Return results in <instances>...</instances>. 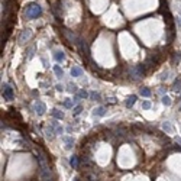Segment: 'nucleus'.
Masks as SVG:
<instances>
[{"label":"nucleus","mask_w":181,"mask_h":181,"mask_svg":"<svg viewBox=\"0 0 181 181\" xmlns=\"http://www.w3.org/2000/svg\"><path fill=\"white\" fill-rule=\"evenodd\" d=\"M54 59H55L56 63H61V61L65 59V54H64L63 51H58V52L54 54Z\"/></svg>","instance_id":"obj_9"},{"label":"nucleus","mask_w":181,"mask_h":181,"mask_svg":"<svg viewBox=\"0 0 181 181\" xmlns=\"http://www.w3.org/2000/svg\"><path fill=\"white\" fill-rule=\"evenodd\" d=\"M55 133H63V128H55Z\"/></svg>","instance_id":"obj_25"},{"label":"nucleus","mask_w":181,"mask_h":181,"mask_svg":"<svg viewBox=\"0 0 181 181\" xmlns=\"http://www.w3.org/2000/svg\"><path fill=\"white\" fill-rule=\"evenodd\" d=\"M3 97L6 100H12L13 99V88L9 84H3Z\"/></svg>","instance_id":"obj_4"},{"label":"nucleus","mask_w":181,"mask_h":181,"mask_svg":"<svg viewBox=\"0 0 181 181\" xmlns=\"http://www.w3.org/2000/svg\"><path fill=\"white\" fill-rule=\"evenodd\" d=\"M104 113H106V107H103V106L96 107V109L93 110V115H94V116H99V117H101V116H104Z\"/></svg>","instance_id":"obj_8"},{"label":"nucleus","mask_w":181,"mask_h":181,"mask_svg":"<svg viewBox=\"0 0 181 181\" xmlns=\"http://www.w3.org/2000/svg\"><path fill=\"white\" fill-rule=\"evenodd\" d=\"M161 100H162V103L165 104V106H169V104H171V99H169L168 96H164Z\"/></svg>","instance_id":"obj_18"},{"label":"nucleus","mask_w":181,"mask_h":181,"mask_svg":"<svg viewBox=\"0 0 181 181\" xmlns=\"http://www.w3.org/2000/svg\"><path fill=\"white\" fill-rule=\"evenodd\" d=\"M70 165H71L72 168H77V165H78V156L72 155L71 158H70Z\"/></svg>","instance_id":"obj_12"},{"label":"nucleus","mask_w":181,"mask_h":181,"mask_svg":"<svg viewBox=\"0 0 181 181\" xmlns=\"http://www.w3.org/2000/svg\"><path fill=\"white\" fill-rule=\"evenodd\" d=\"M167 75H168V72H164V74H162V77H161V80H162V81H164V80H167V78H168V77H167Z\"/></svg>","instance_id":"obj_26"},{"label":"nucleus","mask_w":181,"mask_h":181,"mask_svg":"<svg viewBox=\"0 0 181 181\" xmlns=\"http://www.w3.org/2000/svg\"><path fill=\"white\" fill-rule=\"evenodd\" d=\"M139 93H140V96H142V97H149L151 96V90H149V88H140Z\"/></svg>","instance_id":"obj_15"},{"label":"nucleus","mask_w":181,"mask_h":181,"mask_svg":"<svg viewBox=\"0 0 181 181\" xmlns=\"http://www.w3.org/2000/svg\"><path fill=\"white\" fill-rule=\"evenodd\" d=\"M54 72H55L56 77H59V78H61V77L64 75V71H63L61 68H59V65H54Z\"/></svg>","instance_id":"obj_14"},{"label":"nucleus","mask_w":181,"mask_h":181,"mask_svg":"<svg viewBox=\"0 0 181 181\" xmlns=\"http://www.w3.org/2000/svg\"><path fill=\"white\" fill-rule=\"evenodd\" d=\"M63 140L65 142V149H71L74 145V139L71 136H63Z\"/></svg>","instance_id":"obj_7"},{"label":"nucleus","mask_w":181,"mask_h":181,"mask_svg":"<svg viewBox=\"0 0 181 181\" xmlns=\"http://www.w3.org/2000/svg\"><path fill=\"white\" fill-rule=\"evenodd\" d=\"M51 115H52L56 119V120H61V119L64 117V113L61 112V110H58V109H52V112H51Z\"/></svg>","instance_id":"obj_11"},{"label":"nucleus","mask_w":181,"mask_h":181,"mask_svg":"<svg viewBox=\"0 0 181 181\" xmlns=\"http://www.w3.org/2000/svg\"><path fill=\"white\" fill-rule=\"evenodd\" d=\"M136 99H138V96H136V94H132V96H129L128 99H126V101H125L126 107H128V109L133 107V104L136 103Z\"/></svg>","instance_id":"obj_6"},{"label":"nucleus","mask_w":181,"mask_h":181,"mask_svg":"<svg viewBox=\"0 0 181 181\" xmlns=\"http://www.w3.org/2000/svg\"><path fill=\"white\" fill-rule=\"evenodd\" d=\"M71 75L72 77H81L83 75V70L80 67H72L71 68Z\"/></svg>","instance_id":"obj_10"},{"label":"nucleus","mask_w":181,"mask_h":181,"mask_svg":"<svg viewBox=\"0 0 181 181\" xmlns=\"http://www.w3.org/2000/svg\"><path fill=\"white\" fill-rule=\"evenodd\" d=\"M74 181H78V178H75V180H74Z\"/></svg>","instance_id":"obj_28"},{"label":"nucleus","mask_w":181,"mask_h":181,"mask_svg":"<svg viewBox=\"0 0 181 181\" xmlns=\"http://www.w3.org/2000/svg\"><path fill=\"white\" fill-rule=\"evenodd\" d=\"M72 112H74V116H78L81 113V106H75L74 109H72Z\"/></svg>","instance_id":"obj_20"},{"label":"nucleus","mask_w":181,"mask_h":181,"mask_svg":"<svg viewBox=\"0 0 181 181\" xmlns=\"http://www.w3.org/2000/svg\"><path fill=\"white\" fill-rule=\"evenodd\" d=\"M180 110H181V107H180Z\"/></svg>","instance_id":"obj_29"},{"label":"nucleus","mask_w":181,"mask_h":181,"mask_svg":"<svg viewBox=\"0 0 181 181\" xmlns=\"http://www.w3.org/2000/svg\"><path fill=\"white\" fill-rule=\"evenodd\" d=\"M149 107H151V101H148V100H146V101H144V103H142V109L148 110Z\"/></svg>","instance_id":"obj_21"},{"label":"nucleus","mask_w":181,"mask_h":181,"mask_svg":"<svg viewBox=\"0 0 181 181\" xmlns=\"http://www.w3.org/2000/svg\"><path fill=\"white\" fill-rule=\"evenodd\" d=\"M175 61H177V63H178V61H181V52L175 54Z\"/></svg>","instance_id":"obj_23"},{"label":"nucleus","mask_w":181,"mask_h":181,"mask_svg":"<svg viewBox=\"0 0 181 181\" xmlns=\"http://www.w3.org/2000/svg\"><path fill=\"white\" fill-rule=\"evenodd\" d=\"M162 129L167 132V133H171V132H172V126H171V123H169V122H164V123H162Z\"/></svg>","instance_id":"obj_13"},{"label":"nucleus","mask_w":181,"mask_h":181,"mask_svg":"<svg viewBox=\"0 0 181 181\" xmlns=\"http://www.w3.org/2000/svg\"><path fill=\"white\" fill-rule=\"evenodd\" d=\"M41 15H42V7L38 3H29L28 6H26L25 16L28 19H36L38 16H41Z\"/></svg>","instance_id":"obj_1"},{"label":"nucleus","mask_w":181,"mask_h":181,"mask_svg":"<svg viewBox=\"0 0 181 181\" xmlns=\"http://www.w3.org/2000/svg\"><path fill=\"white\" fill-rule=\"evenodd\" d=\"M64 106H65L67 109H71V107L74 106V101H71V100H70V99H67L65 101H64Z\"/></svg>","instance_id":"obj_17"},{"label":"nucleus","mask_w":181,"mask_h":181,"mask_svg":"<svg viewBox=\"0 0 181 181\" xmlns=\"http://www.w3.org/2000/svg\"><path fill=\"white\" fill-rule=\"evenodd\" d=\"M78 97H81V99H87V97H90V94H88L86 90H81L80 93H78Z\"/></svg>","instance_id":"obj_19"},{"label":"nucleus","mask_w":181,"mask_h":181,"mask_svg":"<svg viewBox=\"0 0 181 181\" xmlns=\"http://www.w3.org/2000/svg\"><path fill=\"white\" fill-rule=\"evenodd\" d=\"M32 38V32H31V29H25V31L22 32V35H20V38H19V42H26V41H29Z\"/></svg>","instance_id":"obj_5"},{"label":"nucleus","mask_w":181,"mask_h":181,"mask_svg":"<svg viewBox=\"0 0 181 181\" xmlns=\"http://www.w3.org/2000/svg\"><path fill=\"white\" fill-rule=\"evenodd\" d=\"M174 87H175V90H180V88H181V80H175Z\"/></svg>","instance_id":"obj_22"},{"label":"nucleus","mask_w":181,"mask_h":181,"mask_svg":"<svg viewBox=\"0 0 181 181\" xmlns=\"http://www.w3.org/2000/svg\"><path fill=\"white\" fill-rule=\"evenodd\" d=\"M32 55H33V48H31L28 52V58H32Z\"/></svg>","instance_id":"obj_24"},{"label":"nucleus","mask_w":181,"mask_h":181,"mask_svg":"<svg viewBox=\"0 0 181 181\" xmlns=\"http://www.w3.org/2000/svg\"><path fill=\"white\" fill-rule=\"evenodd\" d=\"M145 74V67L144 65H133L131 67V70H129V75H131L132 78H140L142 75Z\"/></svg>","instance_id":"obj_2"},{"label":"nucleus","mask_w":181,"mask_h":181,"mask_svg":"<svg viewBox=\"0 0 181 181\" xmlns=\"http://www.w3.org/2000/svg\"><path fill=\"white\" fill-rule=\"evenodd\" d=\"M90 97H91L93 100H97V101H100V99H101V97H100V94L96 93V91H91V93H90Z\"/></svg>","instance_id":"obj_16"},{"label":"nucleus","mask_w":181,"mask_h":181,"mask_svg":"<svg viewBox=\"0 0 181 181\" xmlns=\"http://www.w3.org/2000/svg\"><path fill=\"white\" fill-rule=\"evenodd\" d=\"M63 86H61V84H56V90H58V91H63Z\"/></svg>","instance_id":"obj_27"},{"label":"nucleus","mask_w":181,"mask_h":181,"mask_svg":"<svg viewBox=\"0 0 181 181\" xmlns=\"http://www.w3.org/2000/svg\"><path fill=\"white\" fill-rule=\"evenodd\" d=\"M35 112H36L38 116H42L47 112V107H45V104L42 103L41 100H36V103H35Z\"/></svg>","instance_id":"obj_3"}]
</instances>
